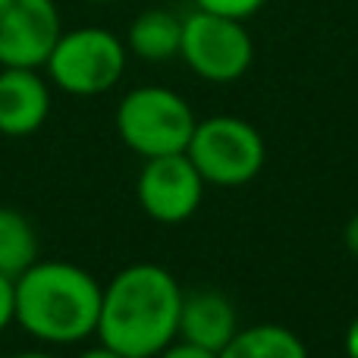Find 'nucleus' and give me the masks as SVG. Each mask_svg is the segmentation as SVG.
<instances>
[{"label": "nucleus", "mask_w": 358, "mask_h": 358, "mask_svg": "<svg viewBox=\"0 0 358 358\" xmlns=\"http://www.w3.org/2000/svg\"><path fill=\"white\" fill-rule=\"evenodd\" d=\"M182 296L167 267L151 261L123 267L101 292L94 336L123 358H157L179 334Z\"/></svg>", "instance_id": "obj_1"}, {"label": "nucleus", "mask_w": 358, "mask_h": 358, "mask_svg": "<svg viewBox=\"0 0 358 358\" xmlns=\"http://www.w3.org/2000/svg\"><path fill=\"white\" fill-rule=\"evenodd\" d=\"M104 286L73 261H41L16 277V324L38 343L73 346L98 334Z\"/></svg>", "instance_id": "obj_2"}, {"label": "nucleus", "mask_w": 358, "mask_h": 358, "mask_svg": "<svg viewBox=\"0 0 358 358\" xmlns=\"http://www.w3.org/2000/svg\"><path fill=\"white\" fill-rule=\"evenodd\" d=\"M126 41L101 25H82L60 31L54 50L48 54V79L54 88L73 98H98L117 88L126 73Z\"/></svg>", "instance_id": "obj_3"}, {"label": "nucleus", "mask_w": 358, "mask_h": 358, "mask_svg": "<svg viewBox=\"0 0 358 358\" xmlns=\"http://www.w3.org/2000/svg\"><path fill=\"white\" fill-rule=\"evenodd\" d=\"M195 123L189 101L164 85H138L117 104V136L145 161L185 151Z\"/></svg>", "instance_id": "obj_4"}, {"label": "nucleus", "mask_w": 358, "mask_h": 358, "mask_svg": "<svg viewBox=\"0 0 358 358\" xmlns=\"http://www.w3.org/2000/svg\"><path fill=\"white\" fill-rule=\"evenodd\" d=\"M185 155L198 167L204 182L236 189L261 173L267 148L252 123L239 117H210L195 123Z\"/></svg>", "instance_id": "obj_5"}, {"label": "nucleus", "mask_w": 358, "mask_h": 358, "mask_svg": "<svg viewBox=\"0 0 358 358\" xmlns=\"http://www.w3.org/2000/svg\"><path fill=\"white\" fill-rule=\"evenodd\" d=\"M179 57L198 79L227 85L248 73L255 60V41L242 19L195 10L182 19Z\"/></svg>", "instance_id": "obj_6"}, {"label": "nucleus", "mask_w": 358, "mask_h": 358, "mask_svg": "<svg viewBox=\"0 0 358 358\" xmlns=\"http://www.w3.org/2000/svg\"><path fill=\"white\" fill-rule=\"evenodd\" d=\"M204 179L185 151L148 157L136 179V195L142 210L157 223H185L198 210L204 195Z\"/></svg>", "instance_id": "obj_7"}, {"label": "nucleus", "mask_w": 358, "mask_h": 358, "mask_svg": "<svg viewBox=\"0 0 358 358\" xmlns=\"http://www.w3.org/2000/svg\"><path fill=\"white\" fill-rule=\"evenodd\" d=\"M60 31L54 0H0V66L41 69Z\"/></svg>", "instance_id": "obj_8"}, {"label": "nucleus", "mask_w": 358, "mask_h": 358, "mask_svg": "<svg viewBox=\"0 0 358 358\" xmlns=\"http://www.w3.org/2000/svg\"><path fill=\"white\" fill-rule=\"evenodd\" d=\"M50 82L29 66H0V136L25 138L48 123Z\"/></svg>", "instance_id": "obj_9"}, {"label": "nucleus", "mask_w": 358, "mask_h": 358, "mask_svg": "<svg viewBox=\"0 0 358 358\" xmlns=\"http://www.w3.org/2000/svg\"><path fill=\"white\" fill-rule=\"evenodd\" d=\"M239 334V321H236V308L223 292L217 289H198L182 296V308H179V340L198 343V346L220 352L233 336Z\"/></svg>", "instance_id": "obj_10"}, {"label": "nucleus", "mask_w": 358, "mask_h": 358, "mask_svg": "<svg viewBox=\"0 0 358 358\" xmlns=\"http://www.w3.org/2000/svg\"><path fill=\"white\" fill-rule=\"evenodd\" d=\"M182 41V19L170 10H145L132 19L126 31V50L148 63H164L179 57Z\"/></svg>", "instance_id": "obj_11"}, {"label": "nucleus", "mask_w": 358, "mask_h": 358, "mask_svg": "<svg viewBox=\"0 0 358 358\" xmlns=\"http://www.w3.org/2000/svg\"><path fill=\"white\" fill-rule=\"evenodd\" d=\"M220 358H308L305 343L280 324L245 327L220 349Z\"/></svg>", "instance_id": "obj_12"}, {"label": "nucleus", "mask_w": 358, "mask_h": 358, "mask_svg": "<svg viewBox=\"0 0 358 358\" xmlns=\"http://www.w3.org/2000/svg\"><path fill=\"white\" fill-rule=\"evenodd\" d=\"M38 261V233L16 208L0 204V273L16 280Z\"/></svg>", "instance_id": "obj_13"}, {"label": "nucleus", "mask_w": 358, "mask_h": 358, "mask_svg": "<svg viewBox=\"0 0 358 358\" xmlns=\"http://www.w3.org/2000/svg\"><path fill=\"white\" fill-rule=\"evenodd\" d=\"M267 0H195V10H208V13H220V16L229 19H242L245 22L248 16L264 6Z\"/></svg>", "instance_id": "obj_14"}, {"label": "nucleus", "mask_w": 358, "mask_h": 358, "mask_svg": "<svg viewBox=\"0 0 358 358\" xmlns=\"http://www.w3.org/2000/svg\"><path fill=\"white\" fill-rule=\"evenodd\" d=\"M16 324V280L0 273V334Z\"/></svg>", "instance_id": "obj_15"}, {"label": "nucleus", "mask_w": 358, "mask_h": 358, "mask_svg": "<svg viewBox=\"0 0 358 358\" xmlns=\"http://www.w3.org/2000/svg\"><path fill=\"white\" fill-rule=\"evenodd\" d=\"M157 358H220V352H210V349L198 346V343H189V340H176L170 343L167 349H161Z\"/></svg>", "instance_id": "obj_16"}, {"label": "nucleus", "mask_w": 358, "mask_h": 358, "mask_svg": "<svg viewBox=\"0 0 358 358\" xmlns=\"http://www.w3.org/2000/svg\"><path fill=\"white\" fill-rule=\"evenodd\" d=\"M343 242H346V248L358 258V214L349 217L346 229H343Z\"/></svg>", "instance_id": "obj_17"}, {"label": "nucleus", "mask_w": 358, "mask_h": 358, "mask_svg": "<svg viewBox=\"0 0 358 358\" xmlns=\"http://www.w3.org/2000/svg\"><path fill=\"white\" fill-rule=\"evenodd\" d=\"M346 355L358 358V317L349 324V330H346Z\"/></svg>", "instance_id": "obj_18"}, {"label": "nucleus", "mask_w": 358, "mask_h": 358, "mask_svg": "<svg viewBox=\"0 0 358 358\" xmlns=\"http://www.w3.org/2000/svg\"><path fill=\"white\" fill-rule=\"evenodd\" d=\"M76 358H123L120 352H113L110 346H104V343H98L94 349H85L82 355H76Z\"/></svg>", "instance_id": "obj_19"}, {"label": "nucleus", "mask_w": 358, "mask_h": 358, "mask_svg": "<svg viewBox=\"0 0 358 358\" xmlns=\"http://www.w3.org/2000/svg\"><path fill=\"white\" fill-rule=\"evenodd\" d=\"M10 358H54V355H48V352H35V349H31V352H16V355H10Z\"/></svg>", "instance_id": "obj_20"}, {"label": "nucleus", "mask_w": 358, "mask_h": 358, "mask_svg": "<svg viewBox=\"0 0 358 358\" xmlns=\"http://www.w3.org/2000/svg\"><path fill=\"white\" fill-rule=\"evenodd\" d=\"M88 3H113V0H88Z\"/></svg>", "instance_id": "obj_21"}]
</instances>
